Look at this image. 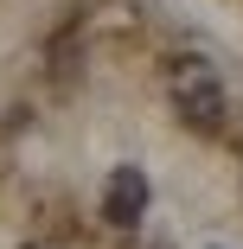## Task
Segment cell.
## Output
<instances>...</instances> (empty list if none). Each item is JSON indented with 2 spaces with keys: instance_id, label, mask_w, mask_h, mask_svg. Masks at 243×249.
<instances>
[{
  "instance_id": "1",
  "label": "cell",
  "mask_w": 243,
  "mask_h": 249,
  "mask_svg": "<svg viewBox=\"0 0 243 249\" xmlns=\"http://www.w3.org/2000/svg\"><path fill=\"white\" fill-rule=\"evenodd\" d=\"M173 109H179V122L192 128V134H218L224 128V83H218V71L205 64V58H179L173 64Z\"/></svg>"
},
{
  "instance_id": "2",
  "label": "cell",
  "mask_w": 243,
  "mask_h": 249,
  "mask_svg": "<svg viewBox=\"0 0 243 249\" xmlns=\"http://www.w3.org/2000/svg\"><path fill=\"white\" fill-rule=\"evenodd\" d=\"M148 198H154L148 173H141V166H115L109 185H103V224L109 230H134L141 217H148Z\"/></svg>"
}]
</instances>
